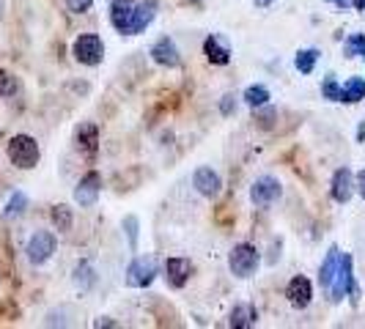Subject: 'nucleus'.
I'll return each mask as SVG.
<instances>
[{"label":"nucleus","instance_id":"ddd939ff","mask_svg":"<svg viewBox=\"0 0 365 329\" xmlns=\"http://www.w3.org/2000/svg\"><path fill=\"white\" fill-rule=\"evenodd\" d=\"M151 58H154V63H160V66H168V69H176L179 66V50H176V44H173V38H157L154 41V47H151Z\"/></svg>","mask_w":365,"mask_h":329},{"label":"nucleus","instance_id":"39448f33","mask_svg":"<svg viewBox=\"0 0 365 329\" xmlns=\"http://www.w3.org/2000/svg\"><path fill=\"white\" fill-rule=\"evenodd\" d=\"M157 277V258L140 256L127 266V286L129 288H148Z\"/></svg>","mask_w":365,"mask_h":329},{"label":"nucleus","instance_id":"9d476101","mask_svg":"<svg viewBox=\"0 0 365 329\" xmlns=\"http://www.w3.org/2000/svg\"><path fill=\"white\" fill-rule=\"evenodd\" d=\"M286 299H289V305L297 308V310H305L308 305H311L313 299V286L308 277H302V274H297L289 280V286H286Z\"/></svg>","mask_w":365,"mask_h":329},{"label":"nucleus","instance_id":"4468645a","mask_svg":"<svg viewBox=\"0 0 365 329\" xmlns=\"http://www.w3.org/2000/svg\"><path fill=\"white\" fill-rule=\"evenodd\" d=\"M157 17V0H143L135 6V14H132V25H129V36H138L143 33L148 25Z\"/></svg>","mask_w":365,"mask_h":329},{"label":"nucleus","instance_id":"7ed1b4c3","mask_svg":"<svg viewBox=\"0 0 365 329\" xmlns=\"http://www.w3.org/2000/svg\"><path fill=\"white\" fill-rule=\"evenodd\" d=\"M72 55L83 66H99L105 58V44L96 33H80L72 44Z\"/></svg>","mask_w":365,"mask_h":329},{"label":"nucleus","instance_id":"423d86ee","mask_svg":"<svg viewBox=\"0 0 365 329\" xmlns=\"http://www.w3.org/2000/svg\"><path fill=\"white\" fill-rule=\"evenodd\" d=\"M280 195H283V187H280V182L274 176H261L250 187V201L258 209H269Z\"/></svg>","mask_w":365,"mask_h":329},{"label":"nucleus","instance_id":"f03ea898","mask_svg":"<svg viewBox=\"0 0 365 329\" xmlns=\"http://www.w3.org/2000/svg\"><path fill=\"white\" fill-rule=\"evenodd\" d=\"M6 154H9L11 164L19 167V170H31V167H36L38 160H41L36 137H31V135H14V137L9 140Z\"/></svg>","mask_w":365,"mask_h":329},{"label":"nucleus","instance_id":"7c9ffc66","mask_svg":"<svg viewBox=\"0 0 365 329\" xmlns=\"http://www.w3.org/2000/svg\"><path fill=\"white\" fill-rule=\"evenodd\" d=\"M354 189L363 195V201H365V170H360V173H357V179H354Z\"/></svg>","mask_w":365,"mask_h":329},{"label":"nucleus","instance_id":"2eb2a0df","mask_svg":"<svg viewBox=\"0 0 365 329\" xmlns=\"http://www.w3.org/2000/svg\"><path fill=\"white\" fill-rule=\"evenodd\" d=\"M192 184H195V189L201 192L203 198H217L220 189H222V182H220V176L212 167H198L195 176H192Z\"/></svg>","mask_w":365,"mask_h":329},{"label":"nucleus","instance_id":"cd10ccee","mask_svg":"<svg viewBox=\"0 0 365 329\" xmlns=\"http://www.w3.org/2000/svg\"><path fill=\"white\" fill-rule=\"evenodd\" d=\"M91 6H93V0H66V9H69L72 14H86Z\"/></svg>","mask_w":365,"mask_h":329},{"label":"nucleus","instance_id":"1a4fd4ad","mask_svg":"<svg viewBox=\"0 0 365 329\" xmlns=\"http://www.w3.org/2000/svg\"><path fill=\"white\" fill-rule=\"evenodd\" d=\"M192 274V261L190 258H168L163 266V277L170 288H184Z\"/></svg>","mask_w":365,"mask_h":329},{"label":"nucleus","instance_id":"a211bd4d","mask_svg":"<svg viewBox=\"0 0 365 329\" xmlns=\"http://www.w3.org/2000/svg\"><path fill=\"white\" fill-rule=\"evenodd\" d=\"M365 99V80L363 77H351L341 85V93H338V102H346V105H357Z\"/></svg>","mask_w":365,"mask_h":329},{"label":"nucleus","instance_id":"4be33fe9","mask_svg":"<svg viewBox=\"0 0 365 329\" xmlns=\"http://www.w3.org/2000/svg\"><path fill=\"white\" fill-rule=\"evenodd\" d=\"M242 99H245V105H247V108H253V110L264 108V105L269 102V91H267L264 85H250V88L245 91V96H242Z\"/></svg>","mask_w":365,"mask_h":329},{"label":"nucleus","instance_id":"2f4dec72","mask_svg":"<svg viewBox=\"0 0 365 329\" xmlns=\"http://www.w3.org/2000/svg\"><path fill=\"white\" fill-rule=\"evenodd\" d=\"M93 327L102 329V327H118V324H115V321H110V318H96V321H93Z\"/></svg>","mask_w":365,"mask_h":329},{"label":"nucleus","instance_id":"bb28decb","mask_svg":"<svg viewBox=\"0 0 365 329\" xmlns=\"http://www.w3.org/2000/svg\"><path fill=\"white\" fill-rule=\"evenodd\" d=\"M322 93H324V99H332V102H338L341 85H338L335 74H327V77H324V83H322Z\"/></svg>","mask_w":365,"mask_h":329},{"label":"nucleus","instance_id":"0eeeda50","mask_svg":"<svg viewBox=\"0 0 365 329\" xmlns=\"http://www.w3.org/2000/svg\"><path fill=\"white\" fill-rule=\"evenodd\" d=\"M55 234L50 231H36L31 241H28V247H25V253H28V261L34 263V266H41V263H47L55 253Z\"/></svg>","mask_w":365,"mask_h":329},{"label":"nucleus","instance_id":"f257e3e1","mask_svg":"<svg viewBox=\"0 0 365 329\" xmlns=\"http://www.w3.org/2000/svg\"><path fill=\"white\" fill-rule=\"evenodd\" d=\"M351 293V305L360 302V288L354 283V272H351V256L341 253V261H338V272L329 283V299L332 302H344V296Z\"/></svg>","mask_w":365,"mask_h":329},{"label":"nucleus","instance_id":"6e6552de","mask_svg":"<svg viewBox=\"0 0 365 329\" xmlns=\"http://www.w3.org/2000/svg\"><path fill=\"white\" fill-rule=\"evenodd\" d=\"M99 192H102V173L99 170H88L77 187H74V203L83 206V209H91L93 203L99 201Z\"/></svg>","mask_w":365,"mask_h":329},{"label":"nucleus","instance_id":"72a5a7b5","mask_svg":"<svg viewBox=\"0 0 365 329\" xmlns=\"http://www.w3.org/2000/svg\"><path fill=\"white\" fill-rule=\"evenodd\" d=\"M354 9H357V11H365V0H354Z\"/></svg>","mask_w":365,"mask_h":329},{"label":"nucleus","instance_id":"393cba45","mask_svg":"<svg viewBox=\"0 0 365 329\" xmlns=\"http://www.w3.org/2000/svg\"><path fill=\"white\" fill-rule=\"evenodd\" d=\"M346 55L349 58H363L365 61V36L363 33H351L346 38Z\"/></svg>","mask_w":365,"mask_h":329},{"label":"nucleus","instance_id":"f704fd0d","mask_svg":"<svg viewBox=\"0 0 365 329\" xmlns=\"http://www.w3.org/2000/svg\"><path fill=\"white\" fill-rule=\"evenodd\" d=\"M357 140H365V124L360 129H357Z\"/></svg>","mask_w":365,"mask_h":329},{"label":"nucleus","instance_id":"6ab92c4d","mask_svg":"<svg viewBox=\"0 0 365 329\" xmlns=\"http://www.w3.org/2000/svg\"><path fill=\"white\" fill-rule=\"evenodd\" d=\"M228 324H231V327H237V329L256 327V324H258V310L253 308V305H237V308L231 310Z\"/></svg>","mask_w":365,"mask_h":329},{"label":"nucleus","instance_id":"473e14b6","mask_svg":"<svg viewBox=\"0 0 365 329\" xmlns=\"http://www.w3.org/2000/svg\"><path fill=\"white\" fill-rule=\"evenodd\" d=\"M332 6H338V9H349V6H354V0H327Z\"/></svg>","mask_w":365,"mask_h":329},{"label":"nucleus","instance_id":"c85d7f7f","mask_svg":"<svg viewBox=\"0 0 365 329\" xmlns=\"http://www.w3.org/2000/svg\"><path fill=\"white\" fill-rule=\"evenodd\" d=\"M234 110H237L234 96H231V93H225V96H222V102H220V113H222V115H231Z\"/></svg>","mask_w":365,"mask_h":329},{"label":"nucleus","instance_id":"f3484780","mask_svg":"<svg viewBox=\"0 0 365 329\" xmlns=\"http://www.w3.org/2000/svg\"><path fill=\"white\" fill-rule=\"evenodd\" d=\"M203 55H206V61L215 63V66H225V63L231 61V50H228V44L220 36H209L203 41Z\"/></svg>","mask_w":365,"mask_h":329},{"label":"nucleus","instance_id":"c756f323","mask_svg":"<svg viewBox=\"0 0 365 329\" xmlns=\"http://www.w3.org/2000/svg\"><path fill=\"white\" fill-rule=\"evenodd\" d=\"M9 91H11V77L0 69V96H3V93H9Z\"/></svg>","mask_w":365,"mask_h":329},{"label":"nucleus","instance_id":"9b49d317","mask_svg":"<svg viewBox=\"0 0 365 329\" xmlns=\"http://www.w3.org/2000/svg\"><path fill=\"white\" fill-rule=\"evenodd\" d=\"M132 14H135V3L132 0H113L110 3V22L118 33L129 36V25H132Z\"/></svg>","mask_w":365,"mask_h":329},{"label":"nucleus","instance_id":"a878e982","mask_svg":"<svg viewBox=\"0 0 365 329\" xmlns=\"http://www.w3.org/2000/svg\"><path fill=\"white\" fill-rule=\"evenodd\" d=\"M124 231H127L129 247H132V250H138V231H140V222H138V217H135V214L124 217Z\"/></svg>","mask_w":365,"mask_h":329},{"label":"nucleus","instance_id":"b1692460","mask_svg":"<svg viewBox=\"0 0 365 329\" xmlns=\"http://www.w3.org/2000/svg\"><path fill=\"white\" fill-rule=\"evenodd\" d=\"M25 209H28V198H25V192H14V195L9 198V203H6V209H3V219L19 217Z\"/></svg>","mask_w":365,"mask_h":329},{"label":"nucleus","instance_id":"f8f14e48","mask_svg":"<svg viewBox=\"0 0 365 329\" xmlns=\"http://www.w3.org/2000/svg\"><path fill=\"white\" fill-rule=\"evenodd\" d=\"M329 192H332V201L335 203H349L351 192H354V176L349 167H338L335 176H332V184H329Z\"/></svg>","mask_w":365,"mask_h":329},{"label":"nucleus","instance_id":"aec40b11","mask_svg":"<svg viewBox=\"0 0 365 329\" xmlns=\"http://www.w3.org/2000/svg\"><path fill=\"white\" fill-rule=\"evenodd\" d=\"M338 261H341V250H338V247H329L327 258L322 261V269H319V283H322V288H329L332 277L338 272Z\"/></svg>","mask_w":365,"mask_h":329},{"label":"nucleus","instance_id":"412c9836","mask_svg":"<svg viewBox=\"0 0 365 329\" xmlns=\"http://www.w3.org/2000/svg\"><path fill=\"white\" fill-rule=\"evenodd\" d=\"M50 217H53V225L61 231V234H66V231H72V209L69 206H53V212H50Z\"/></svg>","mask_w":365,"mask_h":329},{"label":"nucleus","instance_id":"20e7f679","mask_svg":"<svg viewBox=\"0 0 365 329\" xmlns=\"http://www.w3.org/2000/svg\"><path fill=\"white\" fill-rule=\"evenodd\" d=\"M258 263H261V256H258L256 247L247 244V241L237 244V247L228 253V266H231V272L237 274V277H250V274H256Z\"/></svg>","mask_w":365,"mask_h":329},{"label":"nucleus","instance_id":"dca6fc26","mask_svg":"<svg viewBox=\"0 0 365 329\" xmlns=\"http://www.w3.org/2000/svg\"><path fill=\"white\" fill-rule=\"evenodd\" d=\"M74 140H77V148L86 151L88 157H96V148H99V127L86 121L74 129Z\"/></svg>","mask_w":365,"mask_h":329},{"label":"nucleus","instance_id":"5701e85b","mask_svg":"<svg viewBox=\"0 0 365 329\" xmlns=\"http://www.w3.org/2000/svg\"><path fill=\"white\" fill-rule=\"evenodd\" d=\"M316 61H319V50H299L297 58H294V66H297L299 74H311Z\"/></svg>","mask_w":365,"mask_h":329}]
</instances>
